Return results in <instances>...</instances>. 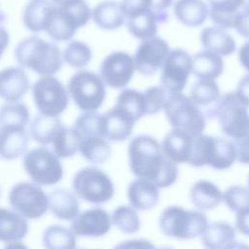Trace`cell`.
Segmentation results:
<instances>
[{
    "label": "cell",
    "instance_id": "6da1fadb",
    "mask_svg": "<svg viewBox=\"0 0 249 249\" xmlns=\"http://www.w3.org/2000/svg\"><path fill=\"white\" fill-rule=\"evenodd\" d=\"M130 171L137 178L152 181L160 189L173 185L179 175L177 163L168 160L158 140L150 135L134 137L127 147Z\"/></svg>",
    "mask_w": 249,
    "mask_h": 249
},
{
    "label": "cell",
    "instance_id": "7a4b0ae2",
    "mask_svg": "<svg viewBox=\"0 0 249 249\" xmlns=\"http://www.w3.org/2000/svg\"><path fill=\"white\" fill-rule=\"evenodd\" d=\"M15 56L20 67L31 69L41 76H53L62 66L59 48L39 36L22 39L15 50Z\"/></svg>",
    "mask_w": 249,
    "mask_h": 249
},
{
    "label": "cell",
    "instance_id": "3957f363",
    "mask_svg": "<svg viewBox=\"0 0 249 249\" xmlns=\"http://www.w3.org/2000/svg\"><path fill=\"white\" fill-rule=\"evenodd\" d=\"M236 160L235 144L222 137L200 134L194 137L188 164L195 167L211 166L217 170L230 168Z\"/></svg>",
    "mask_w": 249,
    "mask_h": 249
},
{
    "label": "cell",
    "instance_id": "277c9868",
    "mask_svg": "<svg viewBox=\"0 0 249 249\" xmlns=\"http://www.w3.org/2000/svg\"><path fill=\"white\" fill-rule=\"evenodd\" d=\"M207 226V217L201 210H190L177 205L163 209L159 219L161 232L176 239H193L201 236Z\"/></svg>",
    "mask_w": 249,
    "mask_h": 249
},
{
    "label": "cell",
    "instance_id": "5b68a950",
    "mask_svg": "<svg viewBox=\"0 0 249 249\" xmlns=\"http://www.w3.org/2000/svg\"><path fill=\"white\" fill-rule=\"evenodd\" d=\"M163 111L172 128L186 131L194 137L203 133L204 114L190 96L182 92L169 93Z\"/></svg>",
    "mask_w": 249,
    "mask_h": 249
},
{
    "label": "cell",
    "instance_id": "8992f818",
    "mask_svg": "<svg viewBox=\"0 0 249 249\" xmlns=\"http://www.w3.org/2000/svg\"><path fill=\"white\" fill-rule=\"evenodd\" d=\"M67 88L77 107L84 112L97 111L106 97L105 83L101 76L89 70L73 74Z\"/></svg>",
    "mask_w": 249,
    "mask_h": 249
},
{
    "label": "cell",
    "instance_id": "52a82bcc",
    "mask_svg": "<svg viewBox=\"0 0 249 249\" xmlns=\"http://www.w3.org/2000/svg\"><path fill=\"white\" fill-rule=\"evenodd\" d=\"M72 188L80 198L92 204H102L111 200L115 187L110 177L100 168L88 166L76 172Z\"/></svg>",
    "mask_w": 249,
    "mask_h": 249
},
{
    "label": "cell",
    "instance_id": "ba28073f",
    "mask_svg": "<svg viewBox=\"0 0 249 249\" xmlns=\"http://www.w3.org/2000/svg\"><path fill=\"white\" fill-rule=\"evenodd\" d=\"M221 130L236 140L249 134L248 106L239 100L234 92L221 96L214 109Z\"/></svg>",
    "mask_w": 249,
    "mask_h": 249
},
{
    "label": "cell",
    "instance_id": "9c48e42d",
    "mask_svg": "<svg viewBox=\"0 0 249 249\" xmlns=\"http://www.w3.org/2000/svg\"><path fill=\"white\" fill-rule=\"evenodd\" d=\"M22 163L25 172L38 185H55L63 177L59 158L47 147H36L25 152Z\"/></svg>",
    "mask_w": 249,
    "mask_h": 249
},
{
    "label": "cell",
    "instance_id": "30bf717a",
    "mask_svg": "<svg viewBox=\"0 0 249 249\" xmlns=\"http://www.w3.org/2000/svg\"><path fill=\"white\" fill-rule=\"evenodd\" d=\"M33 101L40 114L58 117L69 104V92L53 76H42L32 86Z\"/></svg>",
    "mask_w": 249,
    "mask_h": 249
},
{
    "label": "cell",
    "instance_id": "8fae6325",
    "mask_svg": "<svg viewBox=\"0 0 249 249\" xmlns=\"http://www.w3.org/2000/svg\"><path fill=\"white\" fill-rule=\"evenodd\" d=\"M12 208L27 220L39 219L49 209V196L38 184L19 182L9 193Z\"/></svg>",
    "mask_w": 249,
    "mask_h": 249
},
{
    "label": "cell",
    "instance_id": "7c38bea8",
    "mask_svg": "<svg viewBox=\"0 0 249 249\" xmlns=\"http://www.w3.org/2000/svg\"><path fill=\"white\" fill-rule=\"evenodd\" d=\"M192 72V56L183 49H174L167 54L160 73V85L168 93L182 92Z\"/></svg>",
    "mask_w": 249,
    "mask_h": 249
},
{
    "label": "cell",
    "instance_id": "4fadbf2b",
    "mask_svg": "<svg viewBox=\"0 0 249 249\" xmlns=\"http://www.w3.org/2000/svg\"><path fill=\"white\" fill-rule=\"evenodd\" d=\"M135 71L134 58L125 52H113L101 62L100 76L105 85L113 89L126 87Z\"/></svg>",
    "mask_w": 249,
    "mask_h": 249
},
{
    "label": "cell",
    "instance_id": "5bb4252c",
    "mask_svg": "<svg viewBox=\"0 0 249 249\" xmlns=\"http://www.w3.org/2000/svg\"><path fill=\"white\" fill-rule=\"evenodd\" d=\"M169 52L168 43L160 37L142 40L133 56L135 70L145 76L154 75L161 68Z\"/></svg>",
    "mask_w": 249,
    "mask_h": 249
},
{
    "label": "cell",
    "instance_id": "9a60e30c",
    "mask_svg": "<svg viewBox=\"0 0 249 249\" xmlns=\"http://www.w3.org/2000/svg\"><path fill=\"white\" fill-rule=\"evenodd\" d=\"M112 219L109 213L100 207L87 209L78 214L71 223V231L77 236L100 237L110 230Z\"/></svg>",
    "mask_w": 249,
    "mask_h": 249
},
{
    "label": "cell",
    "instance_id": "2e32d148",
    "mask_svg": "<svg viewBox=\"0 0 249 249\" xmlns=\"http://www.w3.org/2000/svg\"><path fill=\"white\" fill-rule=\"evenodd\" d=\"M134 123V119L127 112L115 105L101 114L100 133L109 141H124L131 135Z\"/></svg>",
    "mask_w": 249,
    "mask_h": 249
},
{
    "label": "cell",
    "instance_id": "e0dca14e",
    "mask_svg": "<svg viewBox=\"0 0 249 249\" xmlns=\"http://www.w3.org/2000/svg\"><path fill=\"white\" fill-rule=\"evenodd\" d=\"M29 87L28 76L22 67H7L0 71V97L4 100L19 101Z\"/></svg>",
    "mask_w": 249,
    "mask_h": 249
},
{
    "label": "cell",
    "instance_id": "ac0fdd59",
    "mask_svg": "<svg viewBox=\"0 0 249 249\" xmlns=\"http://www.w3.org/2000/svg\"><path fill=\"white\" fill-rule=\"evenodd\" d=\"M194 136L181 129L172 128L163 138L160 146L164 156L175 163H188Z\"/></svg>",
    "mask_w": 249,
    "mask_h": 249
},
{
    "label": "cell",
    "instance_id": "d6986e66",
    "mask_svg": "<svg viewBox=\"0 0 249 249\" xmlns=\"http://www.w3.org/2000/svg\"><path fill=\"white\" fill-rule=\"evenodd\" d=\"M159 187L152 181L137 178L130 182L126 196L130 205L138 211H146L157 205L160 198Z\"/></svg>",
    "mask_w": 249,
    "mask_h": 249
},
{
    "label": "cell",
    "instance_id": "ffe728a7",
    "mask_svg": "<svg viewBox=\"0 0 249 249\" xmlns=\"http://www.w3.org/2000/svg\"><path fill=\"white\" fill-rule=\"evenodd\" d=\"M29 136L23 127H0V158L10 160L25 154Z\"/></svg>",
    "mask_w": 249,
    "mask_h": 249
},
{
    "label": "cell",
    "instance_id": "44dd1931",
    "mask_svg": "<svg viewBox=\"0 0 249 249\" xmlns=\"http://www.w3.org/2000/svg\"><path fill=\"white\" fill-rule=\"evenodd\" d=\"M167 13H160L153 10L141 12L125 18L129 33L137 39L144 40L156 36L159 23L164 22Z\"/></svg>",
    "mask_w": 249,
    "mask_h": 249
},
{
    "label": "cell",
    "instance_id": "7402d4cb",
    "mask_svg": "<svg viewBox=\"0 0 249 249\" xmlns=\"http://www.w3.org/2000/svg\"><path fill=\"white\" fill-rule=\"evenodd\" d=\"M55 5L48 0H31L24 8L22 20L24 26L31 32L46 31Z\"/></svg>",
    "mask_w": 249,
    "mask_h": 249
},
{
    "label": "cell",
    "instance_id": "603a6c76",
    "mask_svg": "<svg viewBox=\"0 0 249 249\" xmlns=\"http://www.w3.org/2000/svg\"><path fill=\"white\" fill-rule=\"evenodd\" d=\"M28 230L26 219L19 213L0 207V241L19 242L26 236Z\"/></svg>",
    "mask_w": 249,
    "mask_h": 249
},
{
    "label": "cell",
    "instance_id": "cb8c5ba5",
    "mask_svg": "<svg viewBox=\"0 0 249 249\" xmlns=\"http://www.w3.org/2000/svg\"><path fill=\"white\" fill-rule=\"evenodd\" d=\"M199 39L204 50L221 56L231 55L236 49L233 37L225 28L219 26L205 27L200 32Z\"/></svg>",
    "mask_w": 249,
    "mask_h": 249
},
{
    "label": "cell",
    "instance_id": "d4e9b609",
    "mask_svg": "<svg viewBox=\"0 0 249 249\" xmlns=\"http://www.w3.org/2000/svg\"><path fill=\"white\" fill-rule=\"evenodd\" d=\"M78 28L80 26L70 11L55 5L51 22L46 30L51 39L57 42L68 41L73 38Z\"/></svg>",
    "mask_w": 249,
    "mask_h": 249
},
{
    "label": "cell",
    "instance_id": "484cf974",
    "mask_svg": "<svg viewBox=\"0 0 249 249\" xmlns=\"http://www.w3.org/2000/svg\"><path fill=\"white\" fill-rule=\"evenodd\" d=\"M201 242L204 247L210 249L234 247L235 230L228 222H213L208 224L206 230L201 234Z\"/></svg>",
    "mask_w": 249,
    "mask_h": 249
},
{
    "label": "cell",
    "instance_id": "4316f807",
    "mask_svg": "<svg viewBox=\"0 0 249 249\" xmlns=\"http://www.w3.org/2000/svg\"><path fill=\"white\" fill-rule=\"evenodd\" d=\"M190 197L195 207L203 211L216 208L223 200V194L216 184L201 179L191 187Z\"/></svg>",
    "mask_w": 249,
    "mask_h": 249
},
{
    "label": "cell",
    "instance_id": "83f0119b",
    "mask_svg": "<svg viewBox=\"0 0 249 249\" xmlns=\"http://www.w3.org/2000/svg\"><path fill=\"white\" fill-rule=\"evenodd\" d=\"M91 18L98 27L105 30L118 29L125 21L121 3L112 0L98 3L92 10Z\"/></svg>",
    "mask_w": 249,
    "mask_h": 249
},
{
    "label": "cell",
    "instance_id": "f1b7e54d",
    "mask_svg": "<svg viewBox=\"0 0 249 249\" xmlns=\"http://www.w3.org/2000/svg\"><path fill=\"white\" fill-rule=\"evenodd\" d=\"M173 11L176 18L189 27L201 25L209 16V8L202 0H177Z\"/></svg>",
    "mask_w": 249,
    "mask_h": 249
},
{
    "label": "cell",
    "instance_id": "f546056e",
    "mask_svg": "<svg viewBox=\"0 0 249 249\" xmlns=\"http://www.w3.org/2000/svg\"><path fill=\"white\" fill-rule=\"evenodd\" d=\"M49 209L58 219L71 221L80 211V205L74 193L55 189L49 196Z\"/></svg>",
    "mask_w": 249,
    "mask_h": 249
},
{
    "label": "cell",
    "instance_id": "4dcf8cb0",
    "mask_svg": "<svg viewBox=\"0 0 249 249\" xmlns=\"http://www.w3.org/2000/svg\"><path fill=\"white\" fill-rule=\"evenodd\" d=\"M224 71V61L221 55L201 51L192 56V72L198 79H217Z\"/></svg>",
    "mask_w": 249,
    "mask_h": 249
},
{
    "label": "cell",
    "instance_id": "1f68e13d",
    "mask_svg": "<svg viewBox=\"0 0 249 249\" xmlns=\"http://www.w3.org/2000/svg\"><path fill=\"white\" fill-rule=\"evenodd\" d=\"M243 2L244 0H208L209 18L216 26L231 28L236 14L243 8Z\"/></svg>",
    "mask_w": 249,
    "mask_h": 249
},
{
    "label": "cell",
    "instance_id": "d6a6232c",
    "mask_svg": "<svg viewBox=\"0 0 249 249\" xmlns=\"http://www.w3.org/2000/svg\"><path fill=\"white\" fill-rule=\"evenodd\" d=\"M79 152L91 163H103L109 160L112 149L106 138L98 134H90L82 136Z\"/></svg>",
    "mask_w": 249,
    "mask_h": 249
},
{
    "label": "cell",
    "instance_id": "836d02e7",
    "mask_svg": "<svg viewBox=\"0 0 249 249\" xmlns=\"http://www.w3.org/2000/svg\"><path fill=\"white\" fill-rule=\"evenodd\" d=\"M61 126L62 124L57 117L39 114L32 120L29 133L31 138L36 142L48 145L53 143Z\"/></svg>",
    "mask_w": 249,
    "mask_h": 249
},
{
    "label": "cell",
    "instance_id": "e575fe53",
    "mask_svg": "<svg viewBox=\"0 0 249 249\" xmlns=\"http://www.w3.org/2000/svg\"><path fill=\"white\" fill-rule=\"evenodd\" d=\"M81 138V134L74 126L66 127L62 124L52 143L53 152L59 159L70 158L79 151Z\"/></svg>",
    "mask_w": 249,
    "mask_h": 249
},
{
    "label": "cell",
    "instance_id": "d590c367",
    "mask_svg": "<svg viewBox=\"0 0 249 249\" xmlns=\"http://www.w3.org/2000/svg\"><path fill=\"white\" fill-rule=\"evenodd\" d=\"M220 88L214 80L199 79L191 89L190 98L199 107H208L213 109L221 98Z\"/></svg>",
    "mask_w": 249,
    "mask_h": 249
},
{
    "label": "cell",
    "instance_id": "8d00e7d4",
    "mask_svg": "<svg viewBox=\"0 0 249 249\" xmlns=\"http://www.w3.org/2000/svg\"><path fill=\"white\" fill-rule=\"evenodd\" d=\"M76 234L61 225H52L45 229L42 240L48 249H72L76 247Z\"/></svg>",
    "mask_w": 249,
    "mask_h": 249
},
{
    "label": "cell",
    "instance_id": "74e56055",
    "mask_svg": "<svg viewBox=\"0 0 249 249\" xmlns=\"http://www.w3.org/2000/svg\"><path fill=\"white\" fill-rule=\"evenodd\" d=\"M116 106L127 112L135 122L147 115L144 92L133 89L122 90L116 100Z\"/></svg>",
    "mask_w": 249,
    "mask_h": 249
},
{
    "label": "cell",
    "instance_id": "f35d334b",
    "mask_svg": "<svg viewBox=\"0 0 249 249\" xmlns=\"http://www.w3.org/2000/svg\"><path fill=\"white\" fill-rule=\"evenodd\" d=\"M28 122V108L21 102H9L0 108V127L16 126L25 128Z\"/></svg>",
    "mask_w": 249,
    "mask_h": 249
},
{
    "label": "cell",
    "instance_id": "ab89813d",
    "mask_svg": "<svg viewBox=\"0 0 249 249\" xmlns=\"http://www.w3.org/2000/svg\"><path fill=\"white\" fill-rule=\"evenodd\" d=\"M92 56L90 47L81 41L70 42L62 53V59L74 68H83L88 65Z\"/></svg>",
    "mask_w": 249,
    "mask_h": 249
},
{
    "label": "cell",
    "instance_id": "60d3db41",
    "mask_svg": "<svg viewBox=\"0 0 249 249\" xmlns=\"http://www.w3.org/2000/svg\"><path fill=\"white\" fill-rule=\"evenodd\" d=\"M112 223L125 233H134L140 229V219L132 206L120 205L112 213Z\"/></svg>",
    "mask_w": 249,
    "mask_h": 249
},
{
    "label": "cell",
    "instance_id": "b9f144b4",
    "mask_svg": "<svg viewBox=\"0 0 249 249\" xmlns=\"http://www.w3.org/2000/svg\"><path fill=\"white\" fill-rule=\"evenodd\" d=\"M173 0H122L121 5L125 16V18L149 10L160 13H166Z\"/></svg>",
    "mask_w": 249,
    "mask_h": 249
},
{
    "label": "cell",
    "instance_id": "7bdbcfd3",
    "mask_svg": "<svg viewBox=\"0 0 249 249\" xmlns=\"http://www.w3.org/2000/svg\"><path fill=\"white\" fill-rule=\"evenodd\" d=\"M223 200L235 214L249 208V188L231 186L223 194Z\"/></svg>",
    "mask_w": 249,
    "mask_h": 249
},
{
    "label": "cell",
    "instance_id": "ee69618b",
    "mask_svg": "<svg viewBox=\"0 0 249 249\" xmlns=\"http://www.w3.org/2000/svg\"><path fill=\"white\" fill-rule=\"evenodd\" d=\"M169 93L161 86H153L144 91L147 115H154L164 108Z\"/></svg>",
    "mask_w": 249,
    "mask_h": 249
},
{
    "label": "cell",
    "instance_id": "f6af8a7d",
    "mask_svg": "<svg viewBox=\"0 0 249 249\" xmlns=\"http://www.w3.org/2000/svg\"><path fill=\"white\" fill-rule=\"evenodd\" d=\"M100 118L101 114L95 112H85L76 119L74 127L79 131L81 136H87L90 134L101 135Z\"/></svg>",
    "mask_w": 249,
    "mask_h": 249
},
{
    "label": "cell",
    "instance_id": "bcb514c9",
    "mask_svg": "<svg viewBox=\"0 0 249 249\" xmlns=\"http://www.w3.org/2000/svg\"><path fill=\"white\" fill-rule=\"evenodd\" d=\"M232 27L240 36L249 39V7H243L236 14Z\"/></svg>",
    "mask_w": 249,
    "mask_h": 249
},
{
    "label": "cell",
    "instance_id": "7dc6e473",
    "mask_svg": "<svg viewBox=\"0 0 249 249\" xmlns=\"http://www.w3.org/2000/svg\"><path fill=\"white\" fill-rule=\"evenodd\" d=\"M236 160L243 164H249V134L236 139Z\"/></svg>",
    "mask_w": 249,
    "mask_h": 249
},
{
    "label": "cell",
    "instance_id": "c3c4849f",
    "mask_svg": "<svg viewBox=\"0 0 249 249\" xmlns=\"http://www.w3.org/2000/svg\"><path fill=\"white\" fill-rule=\"evenodd\" d=\"M234 93L241 102L246 106H249V74L243 76L239 80Z\"/></svg>",
    "mask_w": 249,
    "mask_h": 249
},
{
    "label": "cell",
    "instance_id": "681fc988",
    "mask_svg": "<svg viewBox=\"0 0 249 249\" xmlns=\"http://www.w3.org/2000/svg\"><path fill=\"white\" fill-rule=\"evenodd\" d=\"M235 228L244 236H249V208L235 214Z\"/></svg>",
    "mask_w": 249,
    "mask_h": 249
},
{
    "label": "cell",
    "instance_id": "f907efd6",
    "mask_svg": "<svg viewBox=\"0 0 249 249\" xmlns=\"http://www.w3.org/2000/svg\"><path fill=\"white\" fill-rule=\"evenodd\" d=\"M238 59L243 68L249 72V40L240 47L238 52Z\"/></svg>",
    "mask_w": 249,
    "mask_h": 249
},
{
    "label": "cell",
    "instance_id": "816d5d0a",
    "mask_svg": "<svg viewBox=\"0 0 249 249\" xmlns=\"http://www.w3.org/2000/svg\"><path fill=\"white\" fill-rule=\"evenodd\" d=\"M9 41H10V36L8 31L6 30L5 27L0 26V58L4 53V52L6 51L9 45Z\"/></svg>",
    "mask_w": 249,
    "mask_h": 249
},
{
    "label": "cell",
    "instance_id": "f5cc1de1",
    "mask_svg": "<svg viewBox=\"0 0 249 249\" xmlns=\"http://www.w3.org/2000/svg\"><path fill=\"white\" fill-rule=\"evenodd\" d=\"M80 1L81 0H52V2L58 7H69Z\"/></svg>",
    "mask_w": 249,
    "mask_h": 249
},
{
    "label": "cell",
    "instance_id": "db71d44e",
    "mask_svg": "<svg viewBox=\"0 0 249 249\" xmlns=\"http://www.w3.org/2000/svg\"><path fill=\"white\" fill-rule=\"evenodd\" d=\"M5 19H6V16H5V14L0 10V26H2L3 22L5 21Z\"/></svg>",
    "mask_w": 249,
    "mask_h": 249
},
{
    "label": "cell",
    "instance_id": "11a10c76",
    "mask_svg": "<svg viewBox=\"0 0 249 249\" xmlns=\"http://www.w3.org/2000/svg\"><path fill=\"white\" fill-rule=\"evenodd\" d=\"M243 7H249V0H244Z\"/></svg>",
    "mask_w": 249,
    "mask_h": 249
},
{
    "label": "cell",
    "instance_id": "9f6ffc18",
    "mask_svg": "<svg viewBox=\"0 0 249 249\" xmlns=\"http://www.w3.org/2000/svg\"><path fill=\"white\" fill-rule=\"evenodd\" d=\"M248 186H249V176H248Z\"/></svg>",
    "mask_w": 249,
    "mask_h": 249
},
{
    "label": "cell",
    "instance_id": "6f0895ef",
    "mask_svg": "<svg viewBox=\"0 0 249 249\" xmlns=\"http://www.w3.org/2000/svg\"><path fill=\"white\" fill-rule=\"evenodd\" d=\"M0 194H1V192H0Z\"/></svg>",
    "mask_w": 249,
    "mask_h": 249
}]
</instances>
